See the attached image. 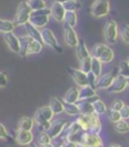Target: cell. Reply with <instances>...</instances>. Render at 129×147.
<instances>
[{
  "label": "cell",
  "instance_id": "obj_1",
  "mask_svg": "<svg viewBox=\"0 0 129 147\" xmlns=\"http://www.w3.org/2000/svg\"><path fill=\"white\" fill-rule=\"evenodd\" d=\"M20 40V53L21 57H26L29 55H36L43 49V43L31 38L28 35H23L19 38Z\"/></svg>",
  "mask_w": 129,
  "mask_h": 147
},
{
  "label": "cell",
  "instance_id": "obj_2",
  "mask_svg": "<svg viewBox=\"0 0 129 147\" xmlns=\"http://www.w3.org/2000/svg\"><path fill=\"white\" fill-rule=\"evenodd\" d=\"M53 117V113L51 109L49 108V106H43L35 111L33 120H34V123L38 125L39 128H41V130L47 131L49 129Z\"/></svg>",
  "mask_w": 129,
  "mask_h": 147
},
{
  "label": "cell",
  "instance_id": "obj_3",
  "mask_svg": "<svg viewBox=\"0 0 129 147\" xmlns=\"http://www.w3.org/2000/svg\"><path fill=\"white\" fill-rule=\"evenodd\" d=\"M92 57L98 59L102 63H109L114 59V51L105 43H97L93 47Z\"/></svg>",
  "mask_w": 129,
  "mask_h": 147
},
{
  "label": "cell",
  "instance_id": "obj_4",
  "mask_svg": "<svg viewBox=\"0 0 129 147\" xmlns=\"http://www.w3.org/2000/svg\"><path fill=\"white\" fill-rule=\"evenodd\" d=\"M49 16H51V11L49 8H43L41 10H35L32 11L29 17V23L34 25L37 28H43L49 23Z\"/></svg>",
  "mask_w": 129,
  "mask_h": 147
},
{
  "label": "cell",
  "instance_id": "obj_5",
  "mask_svg": "<svg viewBox=\"0 0 129 147\" xmlns=\"http://www.w3.org/2000/svg\"><path fill=\"white\" fill-rule=\"evenodd\" d=\"M32 12L31 8L29 7L27 1H23L17 7L16 13L13 18V22H14L15 26H20V25H24L29 21V17Z\"/></svg>",
  "mask_w": 129,
  "mask_h": 147
},
{
  "label": "cell",
  "instance_id": "obj_6",
  "mask_svg": "<svg viewBox=\"0 0 129 147\" xmlns=\"http://www.w3.org/2000/svg\"><path fill=\"white\" fill-rule=\"evenodd\" d=\"M110 11V4L108 0H95L90 7V13L94 17H104Z\"/></svg>",
  "mask_w": 129,
  "mask_h": 147
},
{
  "label": "cell",
  "instance_id": "obj_7",
  "mask_svg": "<svg viewBox=\"0 0 129 147\" xmlns=\"http://www.w3.org/2000/svg\"><path fill=\"white\" fill-rule=\"evenodd\" d=\"M41 38H43V43L47 45L49 47H51V49H53L55 51H57L59 53H63V49L59 47V42L57 40L55 33L53 32V30L49 28H43L41 30Z\"/></svg>",
  "mask_w": 129,
  "mask_h": 147
},
{
  "label": "cell",
  "instance_id": "obj_8",
  "mask_svg": "<svg viewBox=\"0 0 129 147\" xmlns=\"http://www.w3.org/2000/svg\"><path fill=\"white\" fill-rule=\"evenodd\" d=\"M105 40L110 45H113L117 41L118 37V25L115 20H108L104 27Z\"/></svg>",
  "mask_w": 129,
  "mask_h": 147
},
{
  "label": "cell",
  "instance_id": "obj_9",
  "mask_svg": "<svg viewBox=\"0 0 129 147\" xmlns=\"http://www.w3.org/2000/svg\"><path fill=\"white\" fill-rule=\"evenodd\" d=\"M68 124L69 123L65 119H57V120L51 121L49 129L47 130V134L51 136V139L59 138L61 136V132L63 131V129L68 126Z\"/></svg>",
  "mask_w": 129,
  "mask_h": 147
},
{
  "label": "cell",
  "instance_id": "obj_10",
  "mask_svg": "<svg viewBox=\"0 0 129 147\" xmlns=\"http://www.w3.org/2000/svg\"><path fill=\"white\" fill-rule=\"evenodd\" d=\"M118 75V69L115 71H110V73H106L104 75H101L100 77L97 78L96 82V90H107L111 84L114 81L115 77Z\"/></svg>",
  "mask_w": 129,
  "mask_h": 147
},
{
  "label": "cell",
  "instance_id": "obj_11",
  "mask_svg": "<svg viewBox=\"0 0 129 147\" xmlns=\"http://www.w3.org/2000/svg\"><path fill=\"white\" fill-rule=\"evenodd\" d=\"M67 71H68L70 77L74 80V82L79 87H84L88 85V76H87V74L82 71L80 69H75V67H67Z\"/></svg>",
  "mask_w": 129,
  "mask_h": 147
},
{
  "label": "cell",
  "instance_id": "obj_12",
  "mask_svg": "<svg viewBox=\"0 0 129 147\" xmlns=\"http://www.w3.org/2000/svg\"><path fill=\"white\" fill-rule=\"evenodd\" d=\"M63 39H65L66 45L71 47H76L80 41L74 27L68 24H65L63 26Z\"/></svg>",
  "mask_w": 129,
  "mask_h": 147
},
{
  "label": "cell",
  "instance_id": "obj_13",
  "mask_svg": "<svg viewBox=\"0 0 129 147\" xmlns=\"http://www.w3.org/2000/svg\"><path fill=\"white\" fill-rule=\"evenodd\" d=\"M127 85V78L121 76V75H117L115 77L114 81L111 84V86L107 89L108 93H121L126 89Z\"/></svg>",
  "mask_w": 129,
  "mask_h": 147
},
{
  "label": "cell",
  "instance_id": "obj_14",
  "mask_svg": "<svg viewBox=\"0 0 129 147\" xmlns=\"http://www.w3.org/2000/svg\"><path fill=\"white\" fill-rule=\"evenodd\" d=\"M4 40L10 51H12L15 53H20V40H19V37H17L14 33L13 32L5 33Z\"/></svg>",
  "mask_w": 129,
  "mask_h": 147
},
{
  "label": "cell",
  "instance_id": "obj_15",
  "mask_svg": "<svg viewBox=\"0 0 129 147\" xmlns=\"http://www.w3.org/2000/svg\"><path fill=\"white\" fill-rule=\"evenodd\" d=\"M15 142L18 143L20 145H29L30 143H32L33 141V134L31 133V131H25V130H18L15 133Z\"/></svg>",
  "mask_w": 129,
  "mask_h": 147
},
{
  "label": "cell",
  "instance_id": "obj_16",
  "mask_svg": "<svg viewBox=\"0 0 129 147\" xmlns=\"http://www.w3.org/2000/svg\"><path fill=\"white\" fill-rule=\"evenodd\" d=\"M49 11H51V15L53 17V19L59 22H61L65 19V14H66V10L63 8V3H59L57 1H55V2L51 4V8H49Z\"/></svg>",
  "mask_w": 129,
  "mask_h": 147
},
{
  "label": "cell",
  "instance_id": "obj_17",
  "mask_svg": "<svg viewBox=\"0 0 129 147\" xmlns=\"http://www.w3.org/2000/svg\"><path fill=\"white\" fill-rule=\"evenodd\" d=\"M86 116L89 122V127H90L89 132L95 133V134H100V132L102 131V124H101L99 115H97L96 113H93V114H89L86 115Z\"/></svg>",
  "mask_w": 129,
  "mask_h": 147
},
{
  "label": "cell",
  "instance_id": "obj_18",
  "mask_svg": "<svg viewBox=\"0 0 129 147\" xmlns=\"http://www.w3.org/2000/svg\"><path fill=\"white\" fill-rule=\"evenodd\" d=\"M97 96L96 90L93 89L92 87H90L89 85L84 87H81L79 89V101H84V100H89V99L93 98V97Z\"/></svg>",
  "mask_w": 129,
  "mask_h": 147
},
{
  "label": "cell",
  "instance_id": "obj_19",
  "mask_svg": "<svg viewBox=\"0 0 129 147\" xmlns=\"http://www.w3.org/2000/svg\"><path fill=\"white\" fill-rule=\"evenodd\" d=\"M23 26H24V28H25V30H26V33H27L28 36H30L31 38L35 39V40L39 41V42H43V38H41V31L39 30L37 27H35L34 25H32L29 22L25 23Z\"/></svg>",
  "mask_w": 129,
  "mask_h": 147
},
{
  "label": "cell",
  "instance_id": "obj_20",
  "mask_svg": "<svg viewBox=\"0 0 129 147\" xmlns=\"http://www.w3.org/2000/svg\"><path fill=\"white\" fill-rule=\"evenodd\" d=\"M76 53H77V57H78L79 61H82V59L91 57L90 53H89V49H88V47H87L86 42H85L84 39H81V40L79 41L78 45L76 47Z\"/></svg>",
  "mask_w": 129,
  "mask_h": 147
},
{
  "label": "cell",
  "instance_id": "obj_21",
  "mask_svg": "<svg viewBox=\"0 0 129 147\" xmlns=\"http://www.w3.org/2000/svg\"><path fill=\"white\" fill-rule=\"evenodd\" d=\"M77 106H78L79 110H80V114L83 115H89L93 114L94 112V108H93V104L88 100L84 101H78L76 103Z\"/></svg>",
  "mask_w": 129,
  "mask_h": 147
},
{
  "label": "cell",
  "instance_id": "obj_22",
  "mask_svg": "<svg viewBox=\"0 0 129 147\" xmlns=\"http://www.w3.org/2000/svg\"><path fill=\"white\" fill-rule=\"evenodd\" d=\"M63 101L67 103H77L79 101V89L76 87H71L66 92Z\"/></svg>",
  "mask_w": 129,
  "mask_h": 147
},
{
  "label": "cell",
  "instance_id": "obj_23",
  "mask_svg": "<svg viewBox=\"0 0 129 147\" xmlns=\"http://www.w3.org/2000/svg\"><path fill=\"white\" fill-rule=\"evenodd\" d=\"M49 108L51 109L53 115H59L63 112V101H61L57 97H53L49 101Z\"/></svg>",
  "mask_w": 129,
  "mask_h": 147
},
{
  "label": "cell",
  "instance_id": "obj_24",
  "mask_svg": "<svg viewBox=\"0 0 129 147\" xmlns=\"http://www.w3.org/2000/svg\"><path fill=\"white\" fill-rule=\"evenodd\" d=\"M15 28V24L13 21L8 20V19H3L0 18V32L2 33H8L13 32Z\"/></svg>",
  "mask_w": 129,
  "mask_h": 147
},
{
  "label": "cell",
  "instance_id": "obj_25",
  "mask_svg": "<svg viewBox=\"0 0 129 147\" xmlns=\"http://www.w3.org/2000/svg\"><path fill=\"white\" fill-rule=\"evenodd\" d=\"M34 125V120L33 118L29 117H22L18 122V129L25 131H31Z\"/></svg>",
  "mask_w": 129,
  "mask_h": 147
},
{
  "label": "cell",
  "instance_id": "obj_26",
  "mask_svg": "<svg viewBox=\"0 0 129 147\" xmlns=\"http://www.w3.org/2000/svg\"><path fill=\"white\" fill-rule=\"evenodd\" d=\"M63 112H66L70 116H78L80 115V110L76 103H67L63 101Z\"/></svg>",
  "mask_w": 129,
  "mask_h": 147
},
{
  "label": "cell",
  "instance_id": "obj_27",
  "mask_svg": "<svg viewBox=\"0 0 129 147\" xmlns=\"http://www.w3.org/2000/svg\"><path fill=\"white\" fill-rule=\"evenodd\" d=\"M91 71L98 78L102 73V63L98 59L91 55Z\"/></svg>",
  "mask_w": 129,
  "mask_h": 147
},
{
  "label": "cell",
  "instance_id": "obj_28",
  "mask_svg": "<svg viewBox=\"0 0 129 147\" xmlns=\"http://www.w3.org/2000/svg\"><path fill=\"white\" fill-rule=\"evenodd\" d=\"M93 104V108H94V112L97 115H103L107 112V106L102 100L100 99H97L96 101L92 103Z\"/></svg>",
  "mask_w": 129,
  "mask_h": 147
},
{
  "label": "cell",
  "instance_id": "obj_29",
  "mask_svg": "<svg viewBox=\"0 0 129 147\" xmlns=\"http://www.w3.org/2000/svg\"><path fill=\"white\" fill-rule=\"evenodd\" d=\"M114 130L117 133H120V134L129 133V124L125 120L121 119L120 121L114 123Z\"/></svg>",
  "mask_w": 129,
  "mask_h": 147
},
{
  "label": "cell",
  "instance_id": "obj_30",
  "mask_svg": "<svg viewBox=\"0 0 129 147\" xmlns=\"http://www.w3.org/2000/svg\"><path fill=\"white\" fill-rule=\"evenodd\" d=\"M65 24H68L72 27H75L77 24V21H78V17L75 11H66V14H65Z\"/></svg>",
  "mask_w": 129,
  "mask_h": 147
},
{
  "label": "cell",
  "instance_id": "obj_31",
  "mask_svg": "<svg viewBox=\"0 0 129 147\" xmlns=\"http://www.w3.org/2000/svg\"><path fill=\"white\" fill-rule=\"evenodd\" d=\"M118 75L129 78V63L128 61H121L118 65Z\"/></svg>",
  "mask_w": 129,
  "mask_h": 147
},
{
  "label": "cell",
  "instance_id": "obj_32",
  "mask_svg": "<svg viewBox=\"0 0 129 147\" xmlns=\"http://www.w3.org/2000/svg\"><path fill=\"white\" fill-rule=\"evenodd\" d=\"M29 7L32 11L41 10V9L45 8V0H27Z\"/></svg>",
  "mask_w": 129,
  "mask_h": 147
},
{
  "label": "cell",
  "instance_id": "obj_33",
  "mask_svg": "<svg viewBox=\"0 0 129 147\" xmlns=\"http://www.w3.org/2000/svg\"><path fill=\"white\" fill-rule=\"evenodd\" d=\"M63 5L66 11H75V12L82 7L81 3L78 2V0H76V1H73V0L72 1H68V2L63 3Z\"/></svg>",
  "mask_w": 129,
  "mask_h": 147
},
{
  "label": "cell",
  "instance_id": "obj_34",
  "mask_svg": "<svg viewBox=\"0 0 129 147\" xmlns=\"http://www.w3.org/2000/svg\"><path fill=\"white\" fill-rule=\"evenodd\" d=\"M51 140L53 139L51 138L49 134H47V131H41V133L37 136V142L38 144H47V143H51Z\"/></svg>",
  "mask_w": 129,
  "mask_h": 147
},
{
  "label": "cell",
  "instance_id": "obj_35",
  "mask_svg": "<svg viewBox=\"0 0 129 147\" xmlns=\"http://www.w3.org/2000/svg\"><path fill=\"white\" fill-rule=\"evenodd\" d=\"M80 69L84 71L85 74H88L91 71V57L80 61Z\"/></svg>",
  "mask_w": 129,
  "mask_h": 147
},
{
  "label": "cell",
  "instance_id": "obj_36",
  "mask_svg": "<svg viewBox=\"0 0 129 147\" xmlns=\"http://www.w3.org/2000/svg\"><path fill=\"white\" fill-rule=\"evenodd\" d=\"M107 114H108L109 120H110L113 124L121 120L120 112H118V111H114V110H111V109H109L108 112H107Z\"/></svg>",
  "mask_w": 129,
  "mask_h": 147
},
{
  "label": "cell",
  "instance_id": "obj_37",
  "mask_svg": "<svg viewBox=\"0 0 129 147\" xmlns=\"http://www.w3.org/2000/svg\"><path fill=\"white\" fill-rule=\"evenodd\" d=\"M121 37L126 43H129V24L124 23L121 25Z\"/></svg>",
  "mask_w": 129,
  "mask_h": 147
},
{
  "label": "cell",
  "instance_id": "obj_38",
  "mask_svg": "<svg viewBox=\"0 0 129 147\" xmlns=\"http://www.w3.org/2000/svg\"><path fill=\"white\" fill-rule=\"evenodd\" d=\"M124 102H123L122 100H120V99H115V100H113V102L110 104V109L111 110H114V111H120L121 109L123 108V106H124Z\"/></svg>",
  "mask_w": 129,
  "mask_h": 147
},
{
  "label": "cell",
  "instance_id": "obj_39",
  "mask_svg": "<svg viewBox=\"0 0 129 147\" xmlns=\"http://www.w3.org/2000/svg\"><path fill=\"white\" fill-rule=\"evenodd\" d=\"M87 76H88V85L90 87H92L93 89L96 90V82H97V77L95 76L94 74L92 71L87 74Z\"/></svg>",
  "mask_w": 129,
  "mask_h": 147
},
{
  "label": "cell",
  "instance_id": "obj_40",
  "mask_svg": "<svg viewBox=\"0 0 129 147\" xmlns=\"http://www.w3.org/2000/svg\"><path fill=\"white\" fill-rule=\"evenodd\" d=\"M0 139H4V140H9L10 139L9 133L7 132V129L1 123H0Z\"/></svg>",
  "mask_w": 129,
  "mask_h": 147
},
{
  "label": "cell",
  "instance_id": "obj_41",
  "mask_svg": "<svg viewBox=\"0 0 129 147\" xmlns=\"http://www.w3.org/2000/svg\"><path fill=\"white\" fill-rule=\"evenodd\" d=\"M8 85V78L6 74L0 71V88H5Z\"/></svg>",
  "mask_w": 129,
  "mask_h": 147
},
{
  "label": "cell",
  "instance_id": "obj_42",
  "mask_svg": "<svg viewBox=\"0 0 129 147\" xmlns=\"http://www.w3.org/2000/svg\"><path fill=\"white\" fill-rule=\"evenodd\" d=\"M119 112H120L121 119H123V120L129 119V106H127V105H124V106H123V108L121 109Z\"/></svg>",
  "mask_w": 129,
  "mask_h": 147
},
{
  "label": "cell",
  "instance_id": "obj_43",
  "mask_svg": "<svg viewBox=\"0 0 129 147\" xmlns=\"http://www.w3.org/2000/svg\"><path fill=\"white\" fill-rule=\"evenodd\" d=\"M61 147H78L76 143L72 142V141L68 140V139H61V142L59 143Z\"/></svg>",
  "mask_w": 129,
  "mask_h": 147
},
{
  "label": "cell",
  "instance_id": "obj_44",
  "mask_svg": "<svg viewBox=\"0 0 129 147\" xmlns=\"http://www.w3.org/2000/svg\"><path fill=\"white\" fill-rule=\"evenodd\" d=\"M38 147H53V143H47V144H41Z\"/></svg>",
  "mask_w": 129,
  "mask_h": 147
},
{
  "label": "cell",
  "instance_id": "obj_45",
  "mask_svg": "<svg viewBox=\"0 0 129 147\" xmlns=\"http://www.w3.org/2000/svg\"><path fill=\"white\" fill-rule=\"evenodd\" d=\"M55 1H57L59 3H65V2H68V1H72V0H55ZM73 1H76V0H73Z\"/></svg>",
  "mask_w": 129,
  "mask_h": 147
},
{
  "label": "cell",
  "instance_id": "obj_46",
  "mask_svg": "<svg viewBox=\"0 0 129 147\" xmlns=\"http://www.w3.org/2000/svg\"><path fill=\"white\" fill-rule=\"evenodd\" d=\"M109 147H121V145L117 144V143H113V144H111Z\"/></svg>",
  "mask_w": 129,
  "mask_h": 147
},
{
  "label": "cell",
  "instance_id": "obj_47",
  "mask_svg": "<svg viewBox=\"0 0 129 147\" xmlns=\"http://www.w3.org/2000/svg\"><path fill=\"white\" fill-rule=\"evenodd\" d=\"M27 146H28V147H38L36 144H35V143H33V142H32V143H30L29 145H27Z\"/></svg>",
  "mask_w": 129,
  "mask_h": 147
},
{
  "label": "cell",
  "instance_id": "obj_48",
  "mask_svg": "<svg viewBox=\"0 0 129 147\" xmlns=\"http://www.w3.org/2000/svg\"><path fill=\"white\" fill-rule=\"evenodd\" d=\"M53 147H61V145L59 143H57V144H53Z\"/></svg>",
  "mask_w": 129,
  "mask_h": 147
},
{
  "label": "cell",
  "instance_id": "obj_49",
  "mask_svg": "<svg viewBox=\"0 0 129 147\" xmlns=\"http://www.w3.org/2000/svg\"><path fill=\"white\" fill-rule=\"evenodd\" d=\"M127 85L129 86V78H127Z\"/></svg>",
  "mask_w": 129,
  "mask_h": 147
},
{
  "label": "cell",
  "instance_id": "obj_50",
  "mask_svg": "<svg viewBox=\"0 0 129 147\" xmlns=\"http://www.w3.org/2000/svg\"><path fill=\"white\" fill-rule=\"evenodd\" d=\"M128 63H129V59H128Z\"/></svg>",
  "mask_w": 129,
  "mask_h": 147
}]
</instances>
